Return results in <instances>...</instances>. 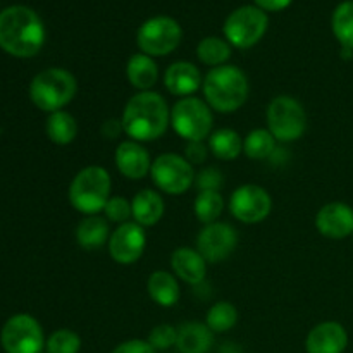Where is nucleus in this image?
I'll list each match as a JSON object with an SVG mask.
<instances>
[{
    "label": "nucleus",
    "mask_w": 353,
    "mask_h": 353,
    "mask_svg": "<svg viewBox=\"0 0 353 353\" xmlns=\"http://www.w3.org/2000/svg\"><path fill=\"white\" fill-rule=\"evenodd\" d=\"M45 41V26L33 9L7 7L0 12V47L14 57H33Z\"/></svg>",
    "instance_id": "1"
},
{
    "label": "nucleus",
    "mask_w": 353,
    "mask_h": 353,
    "mask_svg": "<svg viewBox=\"0 0 353 353\" xmlns=\"http://www.w3.org/2000/svg\"><path fill=\"white\" fill-rule=\"evenodd\" d=\"M171 112L159 93L141 92L131 97L123 112V130L133 141H152L168 130Z\"/></svg>",
    "instance_id": "2"
},
{
    "label": "nucleus",
    "mask_w": 353,
    "mask_h": 353,
    "mask_svg": "<svg viewBox=\"0 0 353 353\" xmlns=\"http://www.w3.org/2000/svg\"><path fill=\"white\" fill-rule=\"evenodd\" d=\"M203 93L209 107L217 112H234L248 99V79L236 65H219L207 72Z\"/></svg>",
    "instance_id": "3"
},
{
    "label": "nucleus",
    "mask_w": 353,
    "mask_h": 353,
    "mask_svg": "<svg viewBox=\"0 0 353 353\" xmlns=\"http://www.w3.org/2000/svg\"><path fill=\"white\" fill-rule=\"evenodd\" d=\"M110 188L112 181L109 172L100 165H88L72 179L69 186V202L78 212L95 216L105 209L110 200Z\"/></svg>",
    "instance_id": "4"
},
{
    "label": "nucleus",
    "mask_w": 353,
    "mask_h": 353,
    "mask_svg": "<svg viewBox=\"0 0 353 353\" xmlns=\"http://www.w3.org/2000/svg\"><path fill=\"white\" fill-rule=\"evenodd\" d=\"M76 90L78 83L71 72L61 68H50L34 76L30 85V97L38 109L57 112L74 99Z\"/></svg>",
    "instance_id": "5"
},
{
    "label": "nucleus",
    "mask_w": 353,
    "mask_h": 353,
    "mask_svg": "<svg viewBox=\"0 0 353 353\" xmlns=\"http://www.w3.org/2000/svg\"><path fill=\"white\" fill-rule=\"evenodd\" d=\"M209 103L195 97L178 100L171 110V124L176 133L188 141H203L212 130Z\"/></svg>",
    "instance_id": "6"
},
{
    "label": "nucleus",
    "mask_w": 353,
    "mask_h": 353,
    "mask_svg": "<svg viewBox=\"0 0 353 353\" xmlns=\"http://www.w3.org/2000/svg\"><path fill=\"white\" fill-rule=\"evenodd\" d=\"M268 126L278 141H295L305 133L307 116L302 103L288 95H279L268 107Z\"/></svg>",
    "instance_id": "7"
},
{
    "label": "nucleus",
    "mask_w": 353,
    "mask_h": 353,
    "mask_svg": "<svg viewBox=\"0 0 353 353\" xmlns=\"http://www.w3.org/2000/svg\"><path fill=\"white\" fill-rule=\"evenodd\" d=\"M183 31L178 21L169 16H157L145 21L137 33V43L148 57H162L176 50Z\"/></svg>",
    "instance_id": "8"
},
{
    "label": "nucleus",
    "mask_w": 353,
    "mask_h": 353,
    "mask_svg": "<svg viewBox=\"0 0 353 353\" xmlns=\"http://www.w3.org/2000/svg\"><path fill=\"white\" fill-rule=\"evenodd\" d=\"M269 26L268 14L255 6L233 10L224 23V34L236 48H250L262 40Z\"/></svg>",
    "instance_id": "9"
},
{
    "label": "nucleus",
    "mask_w": 353,
    "mask_h": 353,
    "mask_svg": "<svg viewBox=\"0 0 353 353\" xmlns=\"http://www.w3.org/2000/svg\"><path fill=\"white\" fill-rule=\"evenodd\" d=\"M0 341L7 353H40L45 345L41 326L28 314L10 317L2 327Z\"/></svg>",
    "instance_id": "10"
},
{
    "label": "nucleus",
    "mask_w": 353,
    "mask_h": 353,
    "mask_svg": "<svg viewBox=\"0 0 353 353\" xmlns=\"http://www.w3.org/2000/svg\"><path fill=\"white\" fill-rule=\"evenodd\" d=\"M150 174L155 185L169 195H181L188 192L195 179L192 164L178 154L159 155L152 162Z\"/></svg>",
    "instance_id": "11"
},
{
    "label": "nucleus",
    "mask_w": 353,
    "mask_h": 353,
    "mask_svg": "<svg viewBox=\"0 0 353 353\" xmlns=\"http://www.w3.org/2000/svg\"><path fill=\"white\" fill-rule=\"evenodd\" d=\"M272 200L264 188L257 185H243L231 195L230 210L238 221L257 224L271 214Z\"/></svg>",
    "instance_id": "12"
},
{
    "label": "nucleus",
    "mask_w": 353,
    "mask_h": 353,
    "mask_svg": "<svg viewBox=\"0 0 353 353\" xmlns=\"http://www.w3.org/2000/svg\"><path fill=\"white\" fill-rule=\"evenodd\" d=\"M236 243V230L226 223L207 224L196 238L200 255L209 262H221L230 257Z\"/></svg>",
    "instance_id": "13"
},
{
    "label": "nucleus",
    "mask_w": 353,
    "mask_h": 353,
    "mask_svg": "<svg viewBox=\"0 0 353 353\" xmlns=\"http://www.w3.org/2000/svg\"><path fill=\"white\" fill-rule=\"evenodd\" d=\"M147 236L140 224L124 223L110 234L109 252L117 264H134L143 255Z\"/></svg>",
    "instance_id": "14"
},
{
    "label": "nucleus",
    "mask_w": 353,
    "mask_h": 353,
    "mask_svg": "<svg viewBox=\"0 0 353 353\" xmlns=\"http://www.w3.org/2000/svg\"><path fill=\"white\" fill-rule=\"evenodd\" d=\"M316 226L323 236L343 240L353 234V209L343 202L326 203L317 212Z\"/></svg>",
    "instance_id": "15"
},
{
    "label": "nucleus",
    "mask_w": 353,
    "mask_h": 353,
    "mask_svg": "<svg viewBox=\"0 0 353 353\" xmlns=\"http://www.w3.org/2000/svg\"><path fill=\"white\" fill-rule=\"evenodd\" d=\"M348 334L340 323H321L307 336V353H343L347 350Z\"/></svg>",
    "instance_id": "16"
},
{
    "label": "nucleus",
    "mask_w": 353,
    "mask_h": 353,
    "mask_svg": "<svg viewBox=\"0 0 353 353\" xmlns=\"http://www.w3.org/2000/svg\"><path fill=\"white\" fill-rule=\"evenodd\" d=\"M116 165L128 179H141L150 172L148 152L138 141H123L116 150Z\"/></svg>",
    "instance_id": "17"
},
{
    "label": "nucleus",
    "mask_w": 353,
    "mask_h": 353,
    "mask_svg": "<svg viewBox=\"0 0 353 353\" xmlns=\"http://www.w3.org/2000/svg\"><path fill=\"white\" fill-rule=\"evenodd\" d=\"M165 88L178 97H188L195 93L202 85V74L199 68L193 65L192 62H174L168 68L164 74Z\"/></svg>",
    "instance_id": "18"
},
{
    "label": "nucleus",
    "mask_w": 353,
    "mask_h": 353,
    "mask_svg": "<svg viewBox=\"0 0 353 353\" xmlns=\"http://www.w3.org/2000/svg\"><path fill=\"white\" fill-rule=\"evenodd\" d=\"M171 265L174 274L188 285H200L205 279V259L200 255L199 250H192L186 247L178 248L172 252Z\"/></svg>",
    "instance_id": "19"
},
{
    "label": "nucleus",
    "mask_w": 353,
    "mask_h": 353,
    "mask_svg": "<svg viewBox=\"0 0 353 353\" xmlns=\"http://www.w3.org/2000/svg\"><path fill=\"white\" fill-rule=\"evenodd\" d=\"M214 345V333L207 324L186 323L178 330L176 347L181 353H209Z\"/></svg>",
    "instance_id": "20"
},
{
    "label": "nucleus",
    "mask_w": 353,
    "mask_h": 353,
    "mask_svg": "<svg viewBox=\"0 0 353 353\" xmlns=\"http://www.w3.org/2000/svg\"><path fill=\"white\" fill-rule=\"evenodd\" d=\"M134 223L143 226H155L164 216V200L157 192L141 190L131 202Z\"/></svg>",
    "instance_id": "21"
},
{
    "label": "nucleus",
    "mask_w": 353,
    "mask_h": 353,
    "mask_svg": "<svg viewBox=\"0 0 353 353\" xmlns=\"http://www.w3.org/2000/svg\"><path fill=\"white\" fill-rule=\"evenodd\" d=\"M126 74L134 88L148 92V88H152L157 83L159 69L152 57L145 54H134L128 62Z\"/></svg>",
    "instance_id": "22"
},
{
    "label": "nucleus",
    "mask_w": 353,
    "mask_h": 353,
    "mask_svg": "<svg viewBox=\"0 0 353 353\" xmlns=\"http://www.w3.org/2000/svg\"><path fill=\"white\" fill-rule=\"evenodd\" d=\"M148 295L157 305L172 307L179 300V285L169 272L155 271L148 278Z\"/></svg>",
    "instance_id": "23"
},
{
    "label": "nucleus",
    "mask_w": 353,
    "mask_h": 353,
    "mask_svg": "<svg viewBox=\"0 0 353 353\" xmlns=\"http://www.w3.org/2000/svg\"><path fill=\"white\" fill-rule=\"evenodd\" d=\"M109 238V223L100 216H90L78 224L76 240L86 250L100 248Z\"/></svg>",
    "instance_id": "24"
},
{
    "label": "nucleus",
    "mask_w": 353,
    "mask_h": 353,
    "mask_svg": "<svg viewBox=\"0 0 353 353\" xmlns=\"http://www.w3.org/2000/svg\"><path fill=\"white\" fill-rule=\"evenodd\" d=\"M209 147L221 161H233L243 152V140L233 130H217L210 134Z\"/></svg>",
    "instance_id": "25"
},
{
    "label": "nucleus",
    "mask_w": 353,
    "mask_h": 353,
    "mask_svg": "<svg viewBox=\"0 0 353 353\" xmlns=\"http://www.w3.org/2000/svg\"><path fill=\"white\" fill-rule=\"evenodd\" d=\"M78 134V123L74 117L64 110L52 112L47 119V137L57 145H68Z\"/></svg>",
    "instance_id": "26"
},
{
    "label": "nucleus",
    "mask_w": 353,
    "mask_h": 353,
    "mask_svg": "<svg viewBox=\"0 0 353 353\" xmlns=\"http://www.w3.org/2000/svg\"><path fill=\"white\" fill-rule=\"evenodd\" d=\"M331 26L345 50H353V0L341 2L334 9Z\"/></svg>",
    "instance_id": "27"
},
{
    "label": "nucleus",
    "mask_w": 353,
    "mask_h": 353,
    "mask_svg": "<svg viewBox=\"0 0 353 353\" xmlns=\"http://www.w3.org/2000/svg\"><path fill=\"white\" fill-rule=\"evenodd\" d=\"M223 209V196H221L219 192H214V190H202V192L196 195L195 205H193L195 216L199 217L200 223H203L205 226L207 224L216 223V219L221 216Z\"/></svg>",
    "instance_id": "28"
},
{
    "label": "nucleus",
    "mask_w": 353,
    "mask_h": 353,
    "mask_svg": "<svg viewBox=\"0 0 353 353\" xmlns=\"http://www.w3.org/2000/svg\"><path fill=\"white\" fill-rule=\"evenodd\" d=\"M196 55L200 61L212 68H219L230 59L231 47L228 41L221 40L217 37H207L196 47Z\"/></svg>",
    "instance_id": "29"
},
{
    "label": "nucleus",
    "mask_w": 353,
    "mask_h": 353,
    "mask_svg": "<svg viewBox=\"0 0 353 353\" xmlns=\"http://www.w3.org/2000/svg\"><path fill=\"white\" fill-rule=\"evenodd\" d=\"M276 150V138L269 130H254L243 141V152L254 161L269 159Z\"/></svg>",
    "instance_id": "30"
},
{
    "label": "nucleus",
    "mask_w": 353,
    "mask_h": 353,
    "mask_svg": "<svg viewBox=\"0 0 353 353\" xmlns=\"http://www.w3.org/2000/svg\"><path fill=\"white\" fill-rule=\"evenodd\" d=\"M238 312L236 307L230 302H217L207 312V326L212 333H226L236 324Z\"/></svg>",
    "instance_id": "31"
},
{
    "label": "nucleus",
    "mask_w": 353,
    "mask_h": 353,
    "mask_svg": "<svg viewBox=\"0 0 353 353\" xmlns=\"http://www.w3.org/2000/svg\"><path fill=\"white\" fill-rule=\"evenodd\" d=\"M81 348V338L71 330H59L48 338V353H78Z\"/></svg>",
    "instance_id": "32"
},
{
    "label": "nucleus",
    "mask_w": 353,
    "mask_h": 353,
    "mask_svg": "<svg viewBox=\"0 0 353 353\" xmlns=\"http://www.w3.org/2000/svg\"><path fill=\"white\" fill-rule=\"evenodd\" d=\"M147 341L154 350H168V348L174 347L176 341H178V331L169 324H161L150 331Z\"/></svg>",
    "instance_id": "33"
},
{
    "label": "nucleus",
    "mask_w": 353,
    "mask_h": 353,
    "mask_svg": "<svg viewBox=\"0 0 353 353\" xmlns=\"http://www.w3.org/2000/svg\"><path fill=\"white\" fill-rule=\"evenodd\" d=\"M103 212H105L107 219L112 221V223H119V224L130 223L128 219H130V217H133L131 202H128V200L123 199V196H112V199L107 202Z\"/></svg>",
    "instance_id": "34"
},
{
    "label": "nucleus",
    "mask_w": 353,
    "mask_h": 353,
    "mask_svg": "<svg viewBox=\"0 0 353 353\" xmlns=\"http://www.w3.org/2000/svg\"><path fill=\"white\" fill-rule=\"evenodd\" d=\"M196 185H199L200 192L202 190H214V192H217V188L223 186V174L219 171H216V169L209 168L200 172L199 179H196Z\"/></svg>",
    "instance_id": "35"
},
{
    "label": "nucleus",
    "mask_w": 353,
    "mask_h": 353,
    "mask_svg": "<svg viewBox=\"0 0 353 353\" xmlns=\"http://www.w3.org/2000/svg\"><path fill=\"white\" fill-rule=\"evenodd\" d=\"M112 353H155L152 345L143 340H130L114 348Z\"/></svg>",
    "instance_id": "36"
},
{
    "label": "nucleus",
    "mask_w": 353,
    "mask_h": 353,
    "mask_svg": "<svg viewBox=\"0 0 353 353\" xmlns=\"http://www.w3.org/2000/svg\"><path fill=\"white\" fill-rule=\"evenodd\" d=\"M207 157V148L203 147L202 141H190L186 147V161L190 164H202Z\"/></svg>",
    "instance_id": "37"
},
{
    "label": "nucleus",
    "mask_w": 353,
    "mask_h": 353,
    "mask_svg": "<svg viewBox=\"0 0 353 353\" xmlns=\"http://www.w3.org/2000/svg\"><path fill=\"white\" fill-rule=\"evenodd\" d=\"M259 9L262 10H272V12H278V10L286 9V7L292 3V0H255Z\"/></svg>",
    "instance_id": "38"
},
{
    "label": "nucleus",
    "mask_w": 353,
    "mask_h": 353,
    "mask_svg": "<svg viewBox=\"0 0 353 353\" xmlns=\"http://www.w3.org/2000/svg\"><path fill=\"white\" fill-rule=\"evenodd\" d=\"M121 131H124V130H123V123H119V121L110 119V121H105V123H103L102 133L105 138H116Z\"/></svg>",
    "instance_id": "39"
}]
</instances>
